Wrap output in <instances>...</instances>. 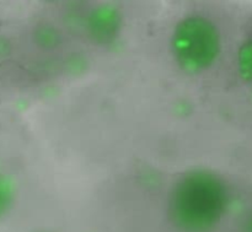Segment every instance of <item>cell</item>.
<instances>
[{"label":"cell","instance_id":"1","mask_svg":"<svg viewBox=\"0 0 252 232\" xmlns=\"http://www.w3.org/2000/svg\"><path fill=\"white\" fill-rule=\"evenodd\" d=\"M229 192L226 182L216 172L204 169L187 171L170 191V219L186 232L212 230L225 214Z\"/></svg>","mask_w":252,"mask_h":232},{"label":"cell","instance_id":"2","mask_svg":"<svg viewBox=\"0 0 252 232\" xmlns=\"http://www.w3.org/2000/svg\"><path fill=\"white\" fill-rule=\"evenodd\" d=\"M170 49L181 70L187 74H201L211 68L220 54V31L208 17L189 15L175 25Z\"/></svg>","mask_w":252,"mask_h":232},{"label":"cell","instance_id":"3","mask_svg":"<svg viewBox=\"0 0 252 232\" xmlns=\"http://www.w3.org/2000/svg\"><path fill=\"white\" fill-rule=\"evenodd\" d=\"M88 31L97 43H108L116 38L121 29V16L112 7L101 6L90 14Z\"/></svg>","mask_w":252,"mask_h":232},{"label":"cell","instance_id":"4","mask_svg":"<svg viewBox=\"0 0 252 232\" xmlns=\"http://www.w3.org/2000/svg\"><path fill=\"white\" fill-rule=\"evenodd\" d=\"M37 37H38L42 46H46V47H56L57 43H59V39H61L57 29L51 26L41 27Z\"/></svg>","mask_w":252,"mask_h":232},{"label":"cell","instance_id":"5","mask_svg":"<svg viewBox=\"0 0 252 232\" xmlns=\"http://www.w3.org/2000/svg\"><path fill=\"white\" fill-rule=\"evenodd\" d=\"M246 232H252V216L246 220Z\"/></svg>","mask_w":252,"mask_h":232}]
</instances>
